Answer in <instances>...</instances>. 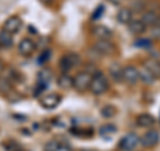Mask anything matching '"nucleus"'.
I'll return each instance as SVG.
<instances>
[{"label": "nucleus", "mask_w": 160, "mask_h": 151, "mask_svg": "<svg viewBox=\"0 0 160 151\" xmlns=\"http://www.w3.org/2000/svg\"><path fill=\"white\" fill-rule=\"evenodd\" d=\"M108 87H109V83H108L107 76L103 72L96 71L92 75V79H91V83H89L88 90L93 95H103L108 90Z\"/></svg>", "instance_id": "nucleus-1"}, {"label": "nucleus", "mask_w": 160, "mask_h": 151, "mask_svg": "<svg viewBox=\"0 0 160 151\" xmlns=\"http://www.w3.org/2000/svg\"><path fill=\"white\" fill-rule=\"evenodd\" d=\"M80 63V56L76 52H68L63 55L59 62V68L63 74H68L72 68H75Z\"/></svg>", "instance_id": "nucleus-2"}, {"label": "nucleus", "mask_w": 160, "mask_h": 151, "mask_svg": "<svg viewBox=\"0 0 160 151\" xmlns=\"http://www.w3.org/2000/svg\"><path fill=\"white\" fill-rule=\"evenodd\" d=\"M92 75L86 71H80L73 76V88L79 92H84L89 88V83H91Z\"/></svg>", "instance_id": "nucleus-3"}, {"label": "nucleus", "mask_w": 160, "mask_h": 151, "mask_svg": "<svg viewBox=\"0 0 160 151\" xmlns=\"http://www.w3.org/2000/svg\"><path fill=\"white\" fill-rule=\"evenodd\" d=\"M140 143V138L136 134L128 133L120 139L119 142V148L122 151H132L133 148H136V146Z\"/></svg>", "instance_id": "nucleus-4"}, {"label": "nucleus", "mask_w": 160, "mask_h": 151, "mask_svg": "<svg viewBox=\"0 0 160 151\" xmlns=\"http://www.w3.org/2000/svg\"><path fill=\"white\" fill-rule=\"evenodd\" d=\"M159 142H160V134L158 130H155V128L148 130V131L144 133V135L140 138V143L146 148H152L155 146H158Z\"/></svg>", "instance_id": "nucleus-5"}, {"label": "nucleus", "mask_w": 160, "mask_h": 151, "mask_svg": "<svg viewBox=\"0 0 160 151\" xmlns=\"http://www.w3.org/2000/svg\"><path fill=\"white\" fill-rule=\"evenodd\" d=\"M62 102V96L59 94H55V92H51V94H47L44 96L40 98V104H42L43 108L46 110H52L55 107H58Z\"/></svg>", "instance_id": "nucleus-6"}, {"label": "nucleus", "mask_w": 160, "mask_h": 151, "mask_svg": "<svg viewBox=\"0 0 160 151\" xmlns=\"http://www.w3.org/2000/svg\"><path fill=\"white\" fill-rule=\"evenodd\" d=\"M22 24H23V22H22V19H20L19 16H9L3 24V31L13 35V34H16V32L20 31Z\"/></svg>", "instance_id": "nucleus-7"}, {"label": "nucleus", "mask_w": 160, "mask_h": 151, "mask_svg": "<svg viewBox=\"0 0 160 151\" xmlns=\"http://www.w3.org/2000/svg\"><path fill=\"white\" fill-rule=\"evenodd\" d=\"M93 49L99 55H111L115 52V46L109 40H100L98 39L93 44Z\"/></svg>", "instance_id": "nucleus-8"}, {"label": "nucleus", "mask_w": 160, "mask_h": 151, "mask_svg": "<svg viewBox=\"0 0 160 151\" xmlns=\"http://www.w3.org/2000/svg\"><path fill=\"white\" fill-rule=\"evenodd\" d=\"M35 49H36V43L29 38L22 39L18 44V51L22 54L23 56H29V55H32Z\"/></svg>", "instance_id": "nucleus-9"}, {"label": "nucleus", "mask_w": 160, "mask_h": 151, "mask_svg": "<svg viewBox=\"0 0 160 151\" xmlns=\"http://www.w3.org/2000/svg\"><path fill=\"white\" fill-rule=\"evenodd\" d=\"M122 79L128 84H135L139 82V70L133 66H126L122 71Z\"/></svg>", "instance_id": "nucleus-10"}, {"label": "nucleus", "mask_w": 160, "mask_h": 151, "mask_svg": "<svg viewBox=\"0 0 160 151\" xmlns=\"http://www.w3.org/2000/svg\"><path fill=\"white\" fill-rule=\"evenodd\" d=\"M91 34L95 38H98L100 40H109L113 36V31L109 29L107 26H103V24H98V26H93L91 29Z\"/></svg>", "instance_id": "nucleus-11"}, {"label": "nucleus", "mask_w": 160, "mask_h": 151, "mask_svg": "<svg viewBox=\"0 0 160 151\" xmlns=\"http://www.w3.org/2000/svg\"><path fill=\"white\" fill-rule=\"evenodd\" d=\"M51 82V72L48 70H42L39 74H38V84H36V91L35 94H40L42 91L47 88V86Z\"/></svg>", "instance_id": "nucleus-12"}, {"label": "nucleus", "mask_w": 160, "mask_h": 151, "mask_svg": "<svg viewBox=\"0 0 160 151\" xmlns=\"http://www.w3.org/2000/svg\"><path fill=\"white\" fill-rule=\"evenodd\" d=\"M142 22L146 24V26H151V27H155V26H160V15L158 12L152 11V9H149V11H146L143 15H142Z\"/></svg>", "instance_id": "nucleus-13"}, {"label": "nucleus", "mask_w": 160, "mask_h": 151, "mask_svg": "<svg viewBox=\"0 0 160 151\" xmlns=\"http://www.w3.org/2000/svg\"><path fill=\"white\" fill-rule=\"evenodd\" d=\"M143 67L147 70V71H149L153 78H160V62L153 58H149L147 60H144V64Z\"/></svg>", "instance_id": "nucleus-14"}, {"label": "nucleus", "mask_w": 160, "mask_h": 151, "mask_svg": "<svg viewBox=\"0 0 160 151\" xmlns=\"http://www.w3.org/2000/svg\"><path fill=\"white\" fill-rule=\"evenodd\" d=\"M156 123V119H155V117H152L151 114H140L138 115L136 118V124L139 126V127H143V128H149L152 127V126Z\"/></svg>", "instance_id": "nucleus-15"}, {"label": "nucleus", "mask_w": 160, "mask_h": 151, "mask_svg": "<svg viewBox=\"0 0 160 151\" xmlns=\"http://www.w3.org/2000/svg\"><path fill=\"white\" fill-rule=\"evenodd\" d=\"M146 29H147V26L142 20H131L128 24V31L132 35H142L146 32Z\"/></svg>", "instance_id": "nucleus-16"}, {"label": "nucleus", "mask_w": 160, "mask_h": 151, "mask_svg": "<svg viewBox=\"0 0 160 151\" xmlns=\"http://www.w3.org/2000/svg\"><path fill=\"white\" fill-rule=\"evenodd\" d=\"M116 20L120 24H129V22L132 20V11L128 7H123L116 15Z\"/></svg>", "instance_id": "nucleus-17"}, {"label": "nucleus", "mask_w": 160, "mask_h": 151, "mask_svg": "<svg viewBox=\"0 0 160 151\" xmlns=\"http://www.w3.org/2000/svg\"><path fill=\"white\" fill-rule=\"evenodd\" d=\"M58 84L59 87H62L64 90L73 87V76H71L69 74H62L58 78Z\"/></svg>", "instance_id": "nucleus-18"}, {"label": "nucleus", "mask_w": 160, "mask_h": 151, "mask_svg": "<svg viewBox=\"0 0 160 151\" xmlns=\"http://www.w3.org/2000/svg\"><path fill=\"white\" fill-rule=\"evenodd\" d=\"M122 71H123V67L118 63H113L109 66V74H111L112 79L115 82H122Z\"/></svg>", "instance_id": "nucleus-19"}, {"label": "nucleus", "mask_w": 160, "mask_h": 151, "mask_svg": "<svg viewBox=\"0 0 160 151\" xmlns=\"http://www.w3.org/2000/svg\"><path fill=\"white\" fill-rule=\"evenodd\" d=\"M13 44V38L11 34H8L6 31L0 32V46L3 48H11Z\"/></svg>", "instance_id": "nucleus-20"}, {"label": "nucleus", "mask_w": 160, "mask_h": 151, "mask_svg": "<svg viewBox=\"0 0 160 151\" xmlns=\"http://www.w3.org/2000/svg\"><path fill=\"white\" fill-rule=\"evenodd\" d=\"M139 80H142V82L146 83V84H151L155 80V78H153V75L151 72L147 71V70L143 67V70L139 71Z\"/></svg>", "instance_id": "nucleus-21"}, {"label": "nucleus", "mask_w": 160, "mask_h": 151, "mask_svg": "<svg viewBox=\"0 0 160 151\" xmlns=\"http://www.w3.org/2000/svg\"><path fill=\"white\" fill-rule=\"evenodd\" d=\"M100 115H102L103 118L106 119H109L116 115V108H115V106H111V104H107L104 106V107L100 110Z\"/></svg>", "instance_id": "nucleus-22"}, {"label": "nucleus", "mask_w": 160, "mask_h": 151, "mask_svg": "<svg viewBox=\"0 0 160 151\" xmlns=\"http://www.w3.org/2000/svg\"><path fill=\"white\" fill-rule=\"evenodd\" d=\"M99 133H100L102 137H108V135H112V134L116 133V126L111 124V123H106V124H103L102 127H100Z\"/></svg>", "instance_id": "nucleus-23"}, {"label": "nucleus", "mask_w": 160, "mask_h": 151, "mask_svg": "<svg viewBox=\"0 0 160 151\" xmlns=\"http://www.w3.org/2000/svg\"><path fill=\"white\" fill-rule=\"evenodd\" d=\"M146 8V0H132L131 2V9L132 12H142Z\"/></svg>", "instance_id": "nucleus-24"}, {"label": "nucleus", "mask_w": 160, "mask_h": 151, "mask_svg": "<svg viewBox=\"0 0 160 151\" xmlns=\"http://www.w3.org/2000/svg\"><path fill=\"white\" fill-rule=\"evenodd\" d=\"M133 46L138 47V48H146L147 49V48L152 47V42L149 39H138V40H135Z\"/></svg>", "instance_id": "nucleus-25"}, {"label": "nucleus", "mask_w": 160, "mask_h": 151, "mask_svg": "<svg viewBox=\"0 0 160 151\" xmlns=\"http://www.w3.org/2000/svg\"><path fill=\"white\" fill-rule=\"evenodd\" d=\"M103 13H104V6L103 4H100V6H98V8L93 11V13L91 15V18H92V20H98L99 18L103 16Z\"/></svg>", "instance_id": "nucleus-26"}, {"label": "nucleus", "mask_w": 160, "mask_h": 151, "mask_svg": "<svg viewBox=\"0 0 160 151\" xmlns=\"http://www.w3.org/2000/svg\"><path fill=\"white\" fill-rule=\"evenodd\" d=\"M53 151H72V148L69 147L67 143H63V142H58L56 147H55Z\"/></svg>", "instance_id": "nucleus-27"}, {"label": "nucleus", "mask_w": 160, "mask_h": 151, "mask_svg": "<svg viewBox=\"0 0 160 151\" xmlns=\"http://www.w3.org/2000/svg\"><path fill=\"white\" fill-rule=\"evenodd\" d=\"M49 58H51V51H49V49H46V51L39 56V63H46L47 60H49Z\"/></svg>", "instance_id": "nucleus-28"}, {"label": "nucleus", "mask_w": 160, "mask_h": 151, "mask_svg": "<svg viewBox=\"0 0 160 151\" xmlns=\"http://www.w3.org/2000/svg\"><path fill=\"white\" fill-rule=\"evenodd\" d=\"M152 36H153L155 39L160 40V26H155V27H152Z\"/></svg>", "instance_id": "nucleus-29"}, {"label": "nucleus", "mask_w": 160, "mask_h": 151, "mask_svg": "<svg viewBox=\"0 0 160 151\" xmlns=\"http://www.w3.org/2000/svg\"><path fill=\"white\" fill-rule=\"evenodd\" d=\"M40 2H43L44 4H51V3L53 2V0H40Z\"/></svg>", "instance_id": "nucleus-30"}, {"label": "nucleus", "mask_w": 160, "mask_h": 151, "mask_svg": "<svg viewBox=\"0 0 160 151\" xmlns=\"http://www.w3.org/2000/svg\"><path fill=\"white\" fill-rule=\"evenodd\" d=\"M4 68V66H3V63H2V60H0V71H2V70Z\"/></svg>", "instance_id": "nucleus-31"}, {"label": "nucleus", "mask_w": 160, "mask_h": 151, "mask_svg": "<svg viewBox=\"0 0 160 151\" xmlns=\"http://www.w3.org/2000/svg\"><path fill=\"white\" fill-rule=\"evenodd\" d=\"M83 151H96V150H83Z\"/></svg>", "instance_id": "nucleus-32"}]
</instances>
